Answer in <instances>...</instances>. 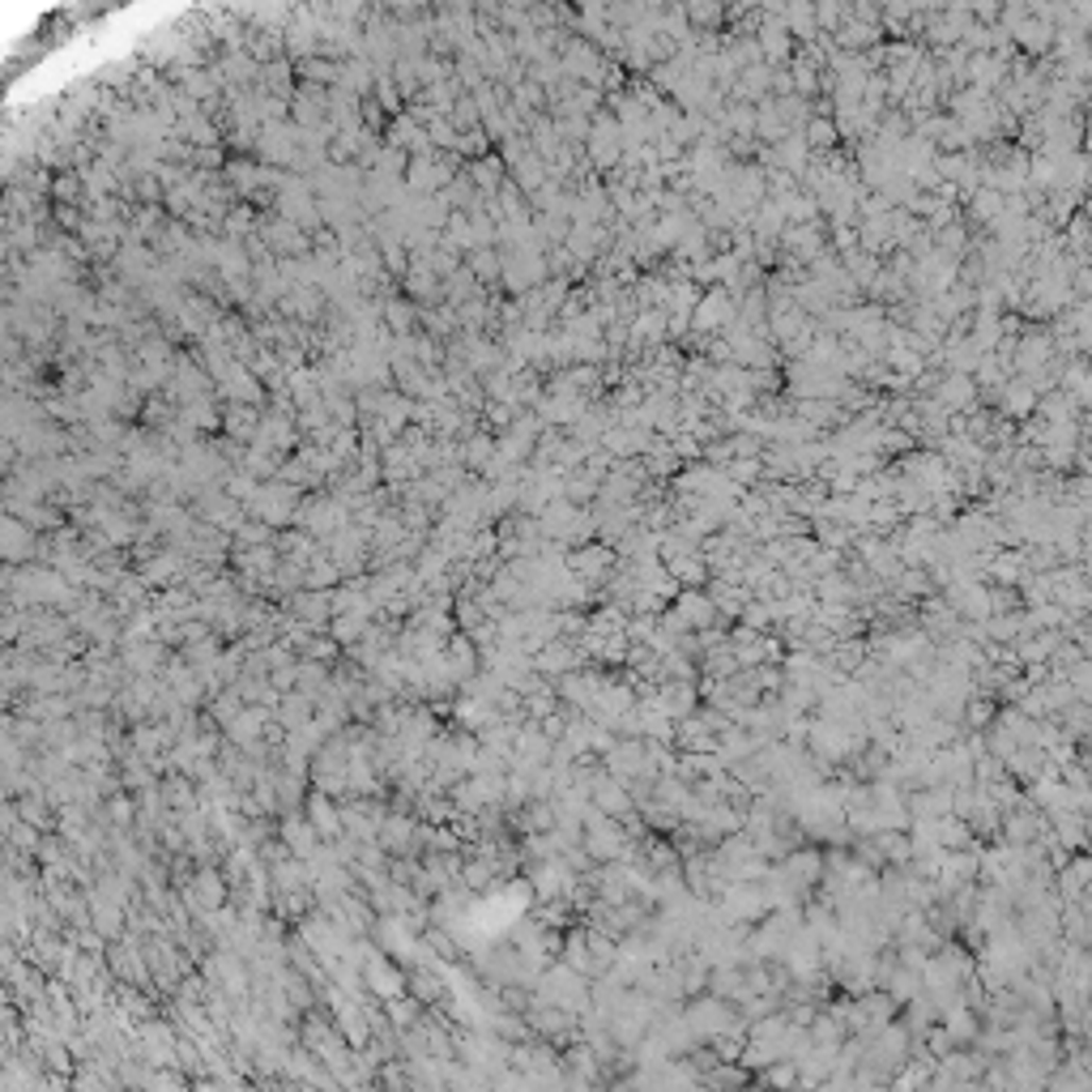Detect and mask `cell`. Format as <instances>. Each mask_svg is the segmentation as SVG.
Returning <instances> with one entry per match:
<instances>
[{
    "label": "cell",
    "instance_id": "cell-3",
    "mask_svg": "<svg viewBox=\"0 0 1092 1092\" xmlns=\"http://www.w3.org/2000/svg\"><path fill=\"white\" fill-rule=\"evenodd\" d=\"M1037 419L1041 423H1075L1079 419V402L1067 393V389H1054L1037 402Z\"/></svg>",
    "mask_w": 1092,
    "mask_h": 1092
},
{
    "label": "cell",
    "instance_id": "cell-4",
    "mask_svg": "<svg viewBox=\"0 0 1092 1092\" xmlns=\"http://www.w3.org/2000/svg\"><path fill=\"white\" fill-rule=\"evenodd\" d=\"M760 52L768 56V61H785L789 56V27H764L760 31Z\"/></svg>",
    "mask_w": 1092,
    "mask_h": 1092
},
{
    "label": "cell",
    "instance_id": "cell-2",
    "mask_svg": "<svg viewBox=\"0 0 1092 1092\" xmlns=\"http://www.w3.org/2000/svg\"><path fill=\"white\" fill-rule=\"evenodd\" d=\"M1037 402H1041V393H1037L1028 380H1020V376L999 389V410H1003L1007 419H1028V414H1037Z\"/></svg>",
    "mask_w": 1092,
    "mask_h": 1092
},
{
    "label": "cell",
    "instance_id": "cell-5",
    "mask_svg": "<svg viewBox=\"0 0 1092 1092\" xmlns=\"http://www.w3.org/2000/svg\"><path fill=\"white\" fill-rule=\"evenodd\" d=\"M833 141H837V124H833V120H811V124H806V146L829 150Z\"/></svg>",
    "mask_w": 1092,
    "mask_h": 1092
},
{
    "label": "cell",
    "instance_id": "cell-1",
    "mask_svg": "<svg viewBox=\"0 0 1092 1092\" xmlns=\"http://www.w3.org/2000/svg\"><path fill=\"white\" fill-rule=\"evenodd\" d=\"M692 321H696V329H700V334H713V329H721V325H730V321H734V300H730L726 291H709V295L696 304Z\"/></svg>",
    "mask_w": 1092,
    "mask_h": 1092
},
{
    "label": "cell",
    "instance_id": "cell-7",
    "mask_svg": "<svg viewBox=\"0 0 1092 1092\" xmlns=\"http://www.w3.org/2000/svg\"><path fill=\"white\" fill-rule=\"evenodd\" d=\"M1084 359H1088V363H1092V351H1088V355H1084Z\"/></svg>",
    "mask_w": 1092,
    "mask_h": 1092
},
{
    "label": "cell",
    "instance_id": "cell-6",
    "mask_svg": "<svg viewBox=\"0 0 1092 1092\" xmlns=\"http://www.w3.org/2000/svg\"><path fill=\"white\" fill-rule=\"evenodd\" d=\"M687 18H692V22L713 27V22H721V10H713V5H692V10H687Z\"/></svg>",
    "mask_w": 1092,
    "mask_h": 1092
}]
</instances>
